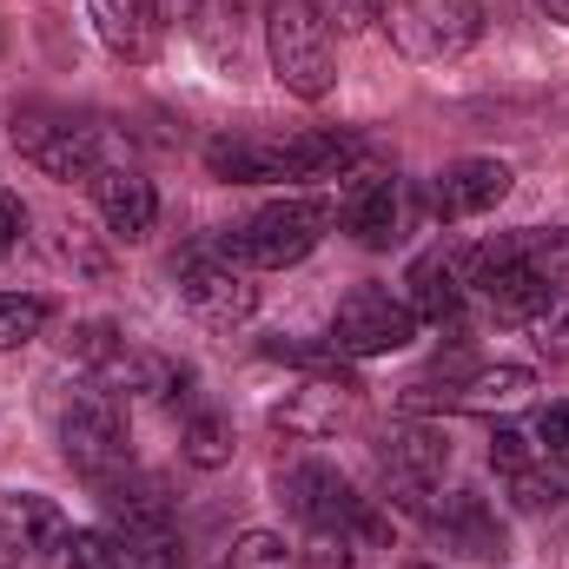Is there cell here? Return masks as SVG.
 Segmentation results:
<instances>
[{
	"mask_svg": "<svg viewBox=\"0 0 569 569\" xmlns=\"http://www.w3.org/2000/svg\"><path fill=\"white\" fill-rule=\"evenodd\" d=\"M537 7H543L550 20H563V27H569V0H537Z\"/></svg>",
	"mask_w": 569,
	"mask_h": 569,
	"instance_id": "obj_32",
	"label": "cell"
},
{
	"mask_svg": "<svg viewBox=\"0 0 569 569\" xmlns=\"http://www.w3.org/2000/svg\"><path fill=\"white\" fill-rule=\"evenodd\" d=\"M179 450H186V463L219 470V463H232V425H226L219 411H206V405H192V398H186V430H179Z\"/></svg>",
	"mask_w": 569,
	"mask_h": 569,
	"instance_id": "obj_21",
	"label": "cell"
},
{
	"mask_svg": "<svg viewBox=\"0 0 569 569\" xmlns=\"http://www.w3.org/2000/svg\"><path fill=\"white\" fill-rule=\"evenodd\" d=\"M311 13L325 27H338V33H365L378 20V0H311Z\"/></svg>",
	"mask_w": 569,
	"mask_h": 569,
	"instance_id": "obj_27",
	"label": "cell"
},
{
	"mask_svg": "<svg viewBox=\"0 0 569 569\" xmlns=\"http://www.w3.org/2000/svg\"><path fill=\"white\" fill-rule=\"evenodd\" d=\"M378 463H385V497L398 503V510H418L425 517L430 490H437V477H443V463H450V437L437 425H398L385 437V450H378Z\"/></svg>",
	"mask_w": 569,
	"mask_h": 569,
	"instance_id": "obj_10",
	"label": "cell"
},
{
	"mask_svg": "<svg viewBox=\"0 0 569 569\" xmlns=\"http://www.w3.org/2000/svg\"><path fill=\"white\" fill-rule=\"evenodd\" d=\"M93 378H100L107 398H172V391L186 385V371H172V365L152 358V351H133L127 338L93 365Z\"/></svg>",
	"mask_w": 569,
	"mask_h": 569,
	"instance_id": "obj_18",
	"label": "cell"
},
{
	"mask_svg": "<svg viewBox=\"0 0 569 569\" xmlns=\"http://www.w3.org/2000/svg\"><path fill=\"white\" fill-rule=\"evenodd\" d=\"M291 563H298L291 543L272 537V530H246V537L232 543V557H226V569H291Z\"/></svg>",
	"mask_w": 569,
	"mask_h": 569,
	"instance_id": "obj_24",
	"label": "cell"
},
{
	"mask_svg": "<svg viewBox=\"0 0 569 569\" xmlns=\"http://www.w3.org/2000/svg\"><path fill=\"white\" fill-rule=\"evenodd\" d=\"M543 450H537V437L530 430H517V425H497L490 430V463L510 477V470H523V463H537Z\"/></svg>",
	"mask_w": 569,
	"mask_h": 569,
	"instance_id": "obj_26",
	"label": "cell"
},
{
	"mask_svg": "<svg viewBox=\"0 0 569 569\" xmlns=\"http://www.w3.org/2000/svg\"><path fill=\"white\" fill-rule=\"evenodd\" d=\"M537 391V378L523 365H483V371H437L418 378L405 391V411L425 418V411H470V418H503V411H523Z\"/></svg>",
	"mask_w": 569,
	"mask_h": 569,
	"instance_id": "obj_5",
	"label": "cell"
},
{
	"mask_svg": "<svg viewBox=\"0 0 569 569\" xmlns=\"http://www.w3.org/2000/svg\"><path fill=\"white\" fill-rule=\"evenodd\" d=\"M152 7H159V20H199L206 0H152Z\"/></svg>",
	"mask_w": 569,
	"mask_h": 569,
	"instance_id": "obj_31",
	"label": "cell"
},
{
	"mask_svg": "<svg viewBox=\"0 0 569 569\" xmlns=\"http://www.w3.org/2000/svg\"><path fill=\"white\" fill-rule=\"evenodd\" d=\"M20 232H27V206H20V199H13V192L0 186V259H7L13 246H20Z\"/></svg>",
	"mask_w": 569,
	"mask_h": 569,
	"instance_id": "obj_29",
	"label": "cell"
},
{
	"mask_svg": "<svg viewBox=\"0 0 569 569\" xmlns=\"http://www.w3.org/2000/svg\"><path fill=\"white\" fill-rule=\"evenodd\" d=\"M284 503H291V517L311 530V537H338V543H391V517L371 503V497H358L351 490V477L345 470H331V463H291L279 477Z\"/></svg>",
	"mask_w": 569,
	"mask_h": 569,
	"instance_id": "obj_2",
	"label": "cell"
},
{
	"mask_svg": "<svg viewBox=\"0 0 569 569\" xmlns=\"http://www.w3.org/2000/svg\"><path fill=\"white\" fill-rule=\"evenodd\" d=\"M60 450L80 477H120L133 470V450H127V418H120V398L107 391H80L67 411H60Z\"/></svg>",
	"mask_w": 569,
	"mask_h": 569,
	"instance_id": "obj_8",
	"label": "cell"
},
{
	"mask_svg": "<svg viewBox=\"0 0 569 569\" xmlns=\"http://www.w3.org/2000/svg\"><path fill=\"white\" fill-rule=\"evenodd\" d=\"M517 252H523V266L537 272V279L550 284L557 298L569 291V226H550V232H517Z\"/></svg>",
	"mask_w": 569,
	"mask_h": 569,
	"instance_id": "obj_22",
	"label": "cell"
},
{
	"mask_svg": "<svg viewBox=\"0 0 569 569\" xmlns=\"http://www.w3.org/2000/svg\"><path fill=\"white\" fill-rule=\"evenodd\" d=\"M67 569H120L113 530H73L67 537Z\"/></svg>",
	"mask_w": 569,
	"mask_h": 569,
	"instance_id": "obj_25",
	"label": "cell"
},
{
	"mask_svg": "<svg viewBox=\"0 0 569 569\" xmlns=\"http://www.w3.org/2000/svg\"><path fill=\"white\" fill-rule=\"evenodd\" d=\"M87 13H93V33L107 40V53L152 60V47H159V7L152 0H87Z\"/></svg>",
	"mask_w": 569,
	"mask_h": 569,
	"instance_id": "obj_20",
	"label": "cell"
},
{
	"mask_svg": "<svg viewBox=\"0 0 569 569\" xmlns=\"http://www.w3.org/2000/svg\"><path fill=\"white\" fill-rule=\"evenodd\" d=\"M311 569H351V543H338V537H318Z\"/></svg>",
	"mask_w": 569,
	"mask_h": 569,
	"instance_id": "obj_30",
	"label": "cell"
},
{
	"mask_svg": "<svg viewBox=\"0 0 569 569\" xmlns=\"http://www.w3.org/2000/svg\"><path fill=\"white\" fill-rule=\"evenodd\" d=\"M338 219L365 252H391L405 239V186L391 172H351L345 199H338Z\"/></svg>",
	"mask_w": 569,
	"mask_h": 569,
	"instance_id": "obj_13",
	"label": "cell"
},
{
	"mask_svg": "<svg viewBox=\"0 0 569 569\" xmlns=\"http://www.w3.org/2000/svg\"><path fill=\"white\" fill-rule=\"evenodd\" d=\"M266 53H272L279 87L298 100H325L338 80L331 27L311 13V0H266Z\"/></svg>",
	"mask_w": 569,
	"mask_h": 569,
	"instance_id": "obj_4",
	"label": "cell"
},
{
	"mask_svg": "<svg viewBox=\"0 0 569 569\" xmlns=\"http://www.w3.org/2000/svg\"><path fill=\"white\" fill-rule=\"evenodd\" d=\"M67 510L53 497H33V490H13L0 497V557L13 569H40L47 557H67Z\"/></svg>",
	"mask_w": 569,
	"mask_h": 569,
	"instance_id": "obj_11",
	"label": "cell"
},
{
	"mask_svg": "<svg viewBox=\"0 0 569 569\" xmlns=\"http://www.w3.org/2000/svg\"><path fill=\"white\" fill-rule=\"evenodd\" d=\"M172 279H179L186 311H192L199 325H212V331H232V325H246V318L259 311L252 272H246V266H226V259L206 252V246H192V252L172 266Z\"/></svg>",
	"mask_w": 569,
	"mask_h": 569,
	"instance_id": "obj_9",
	"label": "cell"
},
{
	"mask_svg": "<svg viewBox=\"0 0 569 569\" xmlns=\"http://www.w3.org/2000/svg\"><path fill=\"white\" fill-rule=\"evenodd\" d=\"M47 318H53L47 298H33V291H0V351L33 345V338L47 331Z\"/></svg>",
	"mask_w": 569,
	"mask_h": 569,
	"instance_id": "obj_23",
	"label": "cell"
},
{
	"mask_svg": "<svg viewBox=\"0 0 569 569\" xmlns=\"http://www.w3.org/2000/svg\"><path fill=\"white\" fill-rule=\"evenodd\" d=\"M232 7H246V0H232Z\"/></svg>",
	"mask_w": 569,
	"mask_h": 569,
	"instance_id": "obj_34",
	"label": "cell"
},
{
	"mask_svg": "<svg viewBox=\"0 0 569 569\" xmlns=\"http://www.w3.org/2000/svg\"><path fill=\"white\" fill-rule=\"evenodd\" d=\"M13 146H20L47 179H87V186H93L100 166H120L100 120H87V113H73V107H47V100L13 107Z\"/></svg>",
	"mask_w": 569,
	"mask_h": 569,
	"instance_id": "obj_3",
	"label": "cell"
},
{
	"mask_svg": "<svg viewBox=\"0 0 569 569\" xmlns=\"http://www.w3.org/2000/svg\"><path fill=\"white\" fill-rule=\"evenodd\" d=\"M425 199H430V219H443V226L477 219V212H490V206L510 199V166L503 159H457V166H443L430 179Z\"/></svg>",
	"mask_w": 569,
	"mask_h": 569,
	"instance_id": "obj_15",
	"label": "cell"
},
{
	"mask_svg": "<svg viewBox=\"0 0 569 569\" xmlns=\"http://www.w3.org/2000/svg\"><path fill=\"white\" fill-rule=\"evenodd\" d=\"M411 338H418V311L405 305V291H385V284H358L325 331L338 358H385V351H405Z\"/></svg>",
	"mask_w": 569,
	"mask_h": 569,
	"instance_id": "obj_7",
	"label": "cell"
},
{
	"mask_svg": "<svg viewBox=\"0 0 569 569\" xmlns=\"http://www.w3.org/2000/svg\"><path fill=\"white\" fill-rule=\"evenodd\" d=\"M358 385L345 378V365L338 371H311L291 398H284L279 411H272V425L284 430V437H305V443H318V437H338V430L358 418Z\"/></svg>",
	"mask_w": 569,
	"mask_h": 569,
	"instance_id": "obj_12",
	"label": "cell"
},
{
	"mask_svg": "<svg viewBox=\"0 0 569 569\" xmlns=\"http://www.w3.org/2000/svg\"><path fill=\"white\" fill-rule=\"evenodd\" d=\"M378 20L405 60H457L477 40L483 7L477 0H378Z\"/></svg>",
	"mask_w": 569,
	"mask_h": 569,
	"instance_id": "obj_6",
	"label": "cell"
},
{
	"mask_svg": "<svg viewBox=\"0 0 569 569\" xmlns=\"http://www.w3.org/2000/svg\"><path fill=\"white\" fill-rule=\"evenodd\" d=\"M93 206H100V219H107L113 239H146L152 219H159V192H152V179L133 172L127 159L93 172Z\"/></svg>",
	"mask_w": 569,
	"mask_h": 569,
	"instance_id": "obj_17",
	"label": "cell"
},
{
	"mask_svg": "<svg viewBox=\"0 0 569 569\" xmlns=\"http://www.w3.org/2000/svg\"><path fill=\"white\" fill-rule=\"evenodd\" d=\"M331 219H338L331 199H305V192H291V199L259 206L246 226L212 232V239H199V246L219 252L226 266H246V272H284V266H298V259L318 252V239L331 232Z\"/></svg>",
	"mask_w": 569,
	"mask_h": 569,
	"instance_id": "obj_1",
	"label": "cell"
},
{
	"mask_svg": "<svg viewBox=\"0 0 569 569\" xmlns=\"http://www.w3.org/2000/svg\"><path fill=\"white\" fill-rule=\"evenodd\" d=\"M405 569H430V563H405Z\"/></svg>",
	"mask_w": 569,
	"mask_h": 569,
	"instance_id": "obj_33",
	"label": "cell"
},
{
	"mask_svg": "<svg viewBox=\"0 0 569 569\" xmlns=\"http://www.w3.org/2000/svg\"><path fill=\"white\" fill-rule=\"evenodd\" d=\"M530 437H537L543 457H569V405H543L530 418Z\"/></svg>",
	"mask_w": 569,
	"mask_h": 569,
	"instance_id": "obj_28",
	"label": "cell"
},
{
	"mask_svg": "<svg viewBox=\"0 0 569 569\" xmlns=\"http://www.w3.org/2000/svg\"><path fill=\"white\" fill-rule=\"evenodd\" d=\"M470 298V246H430L411 259V279H405V305L418 311V325H450Z\"/></svg>",
	"mask_w": 569,
	"mask_h": 569,
	"instance_id": "obj_14",
	"label": "cell"
},
{
	"mask_svg": "<svg viewBox=\"0 0 569 569\" xmlns=\"http://www.w3.org/2000/svg\"><path fill=\"white\" fill-rule=\"evenodd\" d=\"M206 166L212 179L226 186H266V179H284V140H266V133H219L206 146Z\"/></svg>",
	"mask_w": 569,
	"mask_h": 569,
	"instance_id": "obj_19",
	"label": "cell"
},
{
	"mask_svg": "<svg viewBox=\"0 0 569 569\" xmlns=\"http://www.w3.org/2000/svg\"><path fill=\"white\" fill-rule=\"evenodd\" d=\"M425 523L457 550V557H470V563H497V557H503V523H497V510H490L477 490H457V497L430 503Z\"/></svg>",
	"mask_w": 569,
	"mask_h": 569,
	"instance_id": "obj_16",
	"label": "cell"
}]
</instances>
